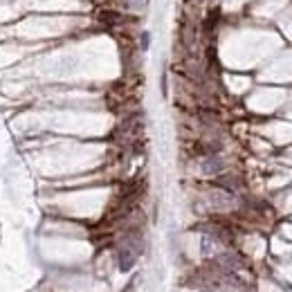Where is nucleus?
Segmentation results:
<instances>
[{"label": "nucleus", "mask_w": 292, "mask_h": 292, "mask_svg": "<svg viewBox=\"0 0 292 292\" xmlns=\"http://www.w3.org/2000/svg\"><path fill=\"white\" fill-rule=\"evenodd\" d=\"M220 166H222V164L218 162V160L209 158V160H207V162H204V166H202V169H204V173H218V171H220Z\"/></svg>", "instance_id": "f257e3e1"}, {"label": "nucleus", "mask_w": 292, "mask_h": 292, "mask_svg": "<svg viewBox=\"0 0 292 292\" xmlns=\"http://www.w3.org/2000/svg\"><path fill=\"white\" fill-rule=\"evenodd\" d=\"M142 47H144V50L148 47V34H142Z\"/></svg>", "instance_id": "f03ea898"}]
</instances>
